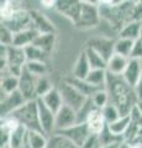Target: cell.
<instances>
[{
  "label": "cell",
  "instance_id": "obj_41",
  "mask_svg": "<svg viewBox=\"0 0 142 148\" xmlns=\"http://www.w3.org/2000/svg\"><path fill=\"white\" fill-rule=\"evenodd\" d=\"M135 90H136V94H137V96H139V99L142 100V74H141L139 84H137V86L135 88Z\"/></svg>",
  "mask_w": 142,
  "mask_h": 148
},
{
  "label": "cell",
  "instance_id": "obj_1",
  "mask_svg": "<svg viewBox=\"0 0 142 148\" xmlns=\"http://www.w3.org/2000/svg\"><path fill=\"white\" fill-rule=\"evenodd\" d=\"M105 89L109 92L110 103L120 110L122 116L130 115L131 111L140 101L135 88H132L123 80L122 77L111 75L108 73V80Z\"/></svg>",
  "mask_w": 142,
  "mask_h": 148
},
{
  "label": "cell",
  "instance_id": "obj_43",
  "mask_svg": "<svg viewBox=\"0 0 142 148\" xmlns=\"http://www.w3.org/2000/svg\"><path fill=\"white\" fill-rule=\"evenodd\" d=\"M136 109H137V111H139L140 115L142 116V100H140L139 103H137V105H136Z\"/></svg>",
  "mask_w": 142,
  "mask_h": 148
},
{
  "label": "cell",
  "instance_id": "obj_2",
  "mask_svg": "<svg viewBox=\"0 0 142 148\" xmlns=\"http://www.w3.org/2000/svg\"><path fill=\"white\" fill-rule=\"evenodd\" d=\"M15 120H17L21 126H24L27 131H41L40 125V116H38V104L37 100H30L26 101L20 109L10 115Z\"/></svg>",
  "mask_w": 142,
  "mask_h": 148
},
{
  "label": "cell",
  "instance_id": "obj_3",
  "mask_svg": "<svg viewBox=\"0 0 142 148\" xmlns=\"http://www.w3.org/2000/svg\"><path fill=\"white\" fill-rule=\"evenodd\" d=\"M99 1H82V10L80 15L78 17L75 22V26L79 29H90V27H95L99 25L100 20H102V15H100V9H99Z\"/></svg>",
  "mask_w": 142,
  "mask_h": 148
},
{
  "label": "cell",
  "instance_id": "obj_37",
  "mask_svg": "<svg viewBox=\"0 0 142 148\" xmlns=\"http://www.w3.org/2000/svg\"><path fill=\"white\" fill-rule=\"evenodd\" d=\"M25 68L31 74H34V75L37 77V78L45 77L46 71H47V68H46V63H42V62H27Z\"/></svg>",
  "mask_w": 142,
  "mask_h": 148
},
{
  "label": "cell",
  "instance_id": "obj_8",
  "mask_svg": "<svg viewBox=\"0 0 142 148\" xmlns=\"http://www.w3.org/2000/svg\"><path fill=\"white\" fill-rule=\"evenodd\" d=\"M26 99L24 98V95L17 90V91H14L11 94L3 96L1 100H0V111H1V117H6V116H10V115L16 111L17 109H20L22 105L26 104Z\"/></svg>",
  "mask_w": 142,
  "mask_h": 148
},
{
  "label": "cell",
  "instance_id": "obj_16",
  "mask_svg": "<svg viewBox=\"0 0 142 148\" xmlns=\"http://www.w3.org/2000/svg\"><path fill=\"white\" fill-rule=\"evenodd\" d=\"M85 123H86V126H88L90 133H93V135H100V133L104 131V128L108 126V123L103 116L102 110H99V109H95L93 112L89 115V117L86 119Z\"/></svg>",
  "mask_w": 142,
  "mask_h": 148
},
{
  "label": "cell",
  "instance_id": "obj_29",
  "mask_svg": "<svg viewBox=\"0 0 142 148\" xmlns=\"http://www.w3.org/2000/svg\"><path fill=\"white\" fill-rule=\"evenodd\" d=\"M134 45H135V41L119 37V38L115 41V46H114V53L130 58L132 48H134Z\"/></svg>",
  "mask_w": 142,
  "mask_h": 148
},
{
  "label": "cell",
  "instance_id": "obj_13",
  "mask_svg": "<svg viewBox=\"0 0 142 148\" xmlns=\"http://www.w3.org/2000/svg\"><path fill=\"white\" fill-rule=\"evenodd\" d=\"M142 74V61H137V59H131L127 64L126 71L123 72L122 78L127 84L131 85L132 88H136L140 82Z\"/></svg>",
  "mask_w": 142,
  "mask_h": 148
},
{
  "label": "cell",
  "instance_id": "obj_44",
  "mask_svg": "<svg viewBox=\"0 0 142 148\" xmlns=\"http://www.w3.org/2000/svg\"><path fill=\"white\" fill-rule=\"evenodd\" d=\"M119 148H131V147H130V145H129V143H126V142H122Z\"/></svg>",
  "mask_w": 142,
  "mask_h": 148
},
{
  "label": "cell",
  "instance_id": "obj_32",
  "mask_svg": "<svg viewBox=\"0 0 142 148\" xmlns=\"http://www.w3.org/2000/svg\"><path fill=\"white\" fill-rule=\"evenodd\" d=\"M100 142H102V146H113V145H120L123 142V138L115 136L114 133H111V131L108 128V126L104 128V131L99 135Z\"/></svg>",
  "mask_w": 142,
  "mask_h": 148
},
{
  "label": "cell",
  "instance_id": "obj_18",
  "mask_svg": "<svg viewBox=\"0 0 142 148\" xmlns=\"http://www.w3.org/2000/svg\"><path fill=\"white\" fill-rule=\"evenodd\" d=\"M38 35L40 34L35 29H29V30L17 32V34L14 35L12 46L19 47V48H26L27 46L34 43V41L36 40V37H37Z\"/></svg>",
  "mask_w": 142,
  "mask_h": 148
},
{
  "label": "cell",
  "instance_id": "obj_22",
  "mask_svg": "<svg viewBox=\"0 0 142 148\" xmlns=\"http://www.w3.org/2000/svg\"><path fill=\"white\" fill-rule=\"evenodd\" d=\"M67 83H69V84H72L73 86L75 88V89L79 90L82 94H83L84 96H86L88 99H90L91 96H93L95 92L99 91V90H102V89H99V88L97 86H94V85H91L89 84L86 80H80V79H75V78H68V79H66Z\"/></svg>",
  "mask_w": 142,
  "mask_h": 148
},
{
  "label": "cell",
  "instance_id": "obj_45",
  "mask_svg": "<svg viewBox=\"0 0 142 148\" xmlns=\"http://www.w3.org/2000/svg\"><path fill=\"white\" fill-rule=\"evenodd\" d=\"M121 145V143H120ZM120 145H113V146H103L102 148H119L120 147Z\"/></svg>",
  "mask_w": 142,
  "mask_h": 148
},
{
  "label": "cell",
  "instance_id": "obj_35",
  "mask_svg": "<svg viewBox=\"0 0 142 148\" xmlns=\"http://www.w3.org/2000/svg\"><path fill=\"white\" fill-rule=\"evenodd\" d=\"M52 89H53V85L51 84V82L46 77H40L37 80V86H36V98L41 99Z\"/></svg>",
  "mask_w": 142,
  "mask_h": 148
},
{
  "label": "cell",
  "instance_id": "obj_9",
  "mask_svg": "<svg viewBox=\"0 0 142 148\" xmlns=\"http://www.w3.org/2000/svg\"><path fill=\"white\" fill-rule=\"evenodd\" d=\"M56 133H61V135L67 137L68 140H71L79 148H83L84 143L86 142V140H88L89 136L91 135L88 126H86V123H77L71 128H67L64 131L56 132Z\"/></svg>",
  "mask_w": 142,
  "mask_h": 148
},
{
  "label": "cell",
  "instance_id": "obj_17",
  "mask_svg": "<svg viewBox=\"0 0 142 148\" xmlns=\"http://www.w3.org/2000/svg\"><path fill=\"white\" fill-rule=\"evenodd\" d=\"M91 68H90V64L89 61L86 58V54L83 51L79 56H78L77 61L73 66V72H72V77L75 78V79H80V80H85L88 74L90 73Z\"/></svg>",
  "mask_w": 142,
  "mask_h": 148
},
{
  "label": "cell",
  "instance_id": "obj_33",
  "mask_svg": "<svg viewBox=\"0 0 142 148\" xmlns=\"http://www.w3.org/2000/svg\"><path fill=\"white\" fill-rule=\"evenodd\" d=\"M97 109L95 105L93 104L91 99H88L85 101V104L77 111V116H78V123H85L86 119L89 117V115Z\"/></svg>",
  "mask_w": 142,
  "mask_h": 148
},
{
  "label": "cell",
  "instance_id": "obj_15",
  "mask_svg": "<svg viewBox=\"0 0 142 148\" xmlns=\"http://www.w3.org/2000/svg\"><path fill=\"white\" fill-rule=\"evenodd\" d=\"M31 17H32V24L34 29L38 32L40 35H47V34H54V26L52 25V22L46 17L43 14H41L40 11H30Z\"/></svg>",
  "mask_w": 142,
  "mask_h": 148
},
{
  "label": "cell",
  "instance_id": "obj_5",
  "mask_svg": "<svg viewBox=\"0 0 142 148\" xmlns=\"http://www.w3.org/2000/svg\"><path fill=\"white\" fill-rule=\"evenodd\" d=\"M1 25H5L6 27H9L14 34H17V32L29 29H34L32 17H31L30 11L22 10V9H19L10 20L6 22H1Z\"/></svg>",
  "mask_w": 142,
  "mask_h": 148
},
{
  "label": "cell",
  "instance_id": "obj_4",
  "mask_svg": "<svg viewBox=\"0 0 142 148\" xmlns=\"http://www.w3.org/2000/svg\"><path fill=\"white\" fill-rule=\"evenodd\" d=\"M58 90H59V92H61L63 104L69 106V108H72L73 110H75V111L79 110L82 106L85 104V101L88 100L86 96H84L79 90L75 89L72 84L67 83L66 80L59 85Z\"/></svg>",
  "mask_w": 142,
  "mask_h": 148
},
{
  "label": "cell",
  "instance_id": "obj_42",
  "mask_svg": "<svg viewBox=\"0 0 142 148\" xmlns=\"http://www.w3.org/2000/svg\"><path fill=\"white\" fill-rule=\"evenodd\" d=\"M41 4H42L43 8H47V9H54L56 8V1H42Z\"/></svg>",
  "mask_w": 142,
  "mask_h": 148
},
{
  "label": "cell",
  "instance_id": "obj_30",
  "mask_svg": "<svg viewBox=\"0 0 142 148\" xmlns=\"http://www.w3.org/2000/svg\"><path fill=\"white\" fill-rule=\"evenodd\" d=\"M47 148H79L77 145H74L71 140H68L61 133H54L49 137Z\"/></svg>",
  "mask_w": 142,
  "mask_h": 148
},
{
  "label": "cell",
  "instance_id": "obj_19",
  "mask_svg": "<svg viewBox=\"0 0 142 148\" xmlns=\"http://www.w3.org/2000/svg\"><path fill=\"white\" fill-rule=\"evenodd\" d=\"M142 32V21H131L123 25L122 29L119 31V37L127 38L131 41H137L141 37Z\"/></svg>",
  "mask_w": 142,
  "mask_h": 148
},
{
  "label": "cell",
  "instance_id": "obj_21",
  "mask_svg": "<svg viewBox=\"0 0 142 148\" xmlns=\"http://www.w3.org/2000/svg\"><path fill=\"white\" fill-rule=\"evenodd\" d=\"M130 123H131V115H126V116H121L119 120H116V121L109 123L108 128L115 136L123 138L127 132V130L130 127Z\"/></svg>",
  "mask_w": 142,
  "mask_h": 148
},
{
  "label": "cell",
  "instance_id": "obj_31",
  "mask_svg": "<svg viewBox=\"0 0 142 148\" xmlns=\"http://www.w3.org/2000/svg\"><path fill=\"white\" fill-rule=\"evenodd\" d=\"M102 112H103V116H104L105 121H106L108 125L114 122V121H116V120H119L122 116L120 110L111 103H109L106 106H104V108L102 109Z\"/></svg>",
  "mask_w": 142,
  "mask_h": 148
},
{
  "label": "cell",
  "instance_id": "obj_11",
  "mask_svg": "<svg viewBox=\"0 0 142 148\" xmlns=\"http://www.w3.org/2000/svg\"><path fill=\"white\" fill-rule=\"evenodd\" d=\"M56 10L62 14L63 16L75 24L78 17L80 15L82 10V1H75V0H62V1H56Z\"/></svg>",
  "mask_w": 142,
  "mask_h": 148
},
{
  "label": "cell",
  "instance_id": "obj_25",
  "mask_svg": "<svg viewBox=\"0 0 142 148\" xmlns=\"http://www.w3.org/2000/svg\"><path fill=\"white\" fill-rule=\"evenodd\" d=\"M49 138L41 131L27 132V143L30 148H47Z\"/></svg>",
  "mask_w": 142,
  "mask_h": 148
},
{
  "label": "cell",
  "instance_id": "obj_28",
  "mask_svg": "<svg viewBox=\"0 0 142 148\" xmlns=\"http://www.w3.org/2000/svg\"><path fill=\"white\" fill-rule=\"evenodd\" d=\"M24 49H25V54H26L27 62H42V63L47 62V58H48L49 54H47L45 51L38 48L37 46L30 45V46H27V47L24 48Z\"/></svg>",
  "mask_w": 142,
  "mask_h": 148
},
{
  "label": "cell",
  "instance_id": "obj_23",
  "mask_svg": "<svg viewBox=\"0 0 142 148\" xmlns=\"http://www.w3.org/2000/svg\"><path fill=\"white\" fill-rule=\"evenodd\" d=\"M17 90H19V77L11 75V74H4V75H1V85H0L1 98Z\"/></svg>",
  "mask_w": 142,
  "mask_h": 148
},
{
  "label": "cell",
  "instance_id": "obj_46",
  "mask_svg": "<svg viewBox=\"0 0 142 148\" xmlns=\"http://www.w3.org/2000/svg\"><path fill=\"white\" fill-rule=\"evenodd\" d=\"M140 40L142 41V32H141V37H140Z\"/></svg>",
  "mask_w": 142,
  "mask_h": 148
},
{
  "label": "cell",
  "instance_id": "obj_7",
  "mask_svg": "<svg viewBox=\"0 0 142 148\" xmlns=\"http://www.w3.org/2000/svg\"><path fill=\"white\" fill-rule=\"evenodd\" d=\"M37 80L38 78L31 74L26 68L19 77V91L24 95V98L30 101V100H37L36 98V86H37Z\"/></svg>",
  "mask_w": 142,
  "mask_h": 148
},
{
  "label": "cell",
  "instance_id": "obj_36",
  "mask_svg": "<svg viewBox=\"0 0 142 148\" xmlns=\"http://www.w3.org/2000/svg\"><path fill=\"white\" fill-rule=\"evenodd\" d=\"M20 8H15L14 3L11 1H1V9H0V14H1V22H6L15 15V12L19 10Z\"/></svg>",
  "mask_w": 142,
  "mask_h": 148
},
{
  "label": "cell",
  "instance_id": "obj_6",
  "mask_svg": "<svg viewBox=\"0 0 142 148\" xmlns=\"http://www.w3.org/2000/svg\"><path fill=\"white\" fill-rule=\"evenodd\" d=\"M37 104H38V116H40L41 130L49 138L56 132V114L49 110L42 103L41 99H37Z\"/></svg>",
  "mask_w": 142,
  "mask_h": 148
},
{
  "label": "cell",
  "instance_id": "obj_10",
  "mask_svg": "<svg viewBox=\"0 0 142 148\" xmlns=\"http://www.w3.org/2000/svg\"><path fill=\"white\" fill-rule=\"evenodd\" d=\"M78 123L77 111L67 105H63L61 110L56 114V132L64 131ZM54 132V133H56Z\"/></svg>",
  "mask_w": 142,
  "mask_h": 148
},
{
  "label": "cell",
  "instance_id": "obj_39",
  "mask_svg": "<svg viewBox=\"0 0 142 148\" xmlns=\"http://www.w3.org/2000/svg\"><path fill=\"white\" fill-rule=\"evenodd\" d=\"M102 142H100L99 135H91L89 136V138L86 140V142L84 143L83 148H102Z\"/></svg>",
  "mask_w": 142,
  "mask_h": 148
},
{
  "label": "cell",
  "instance_id": "obj_38",
  "mask_svg": "<svg viewBox=\"0 0 142 148\" xmlns=\"http://www.w3.org/2000/svg\"><path fill=\"white\" fill-rule=\"evenodd\" d=\"M14 32L6 27L5 25H1V29H0V43L3 46H12L14 42Z\"/></svg>",
  "mask_w": 142,
  "mask_h": 148
},
{
  "label": "cell",
  "instance_id": "obj_27",
  "mask_svg": "<svg viewBox=\"0 0 142 148\" xmlns=\"http://www.w3.org/2000/svg\"><path fill=\"white\" fill-rule=\"evenodd\" d=\"M35 46H37L38 48L45 51L47 54L52 52V49L56 45V35L54 34H47V35H38L34 41Z\"/></svg>",
  "mask_w": 142,
  "mask_h": 148
},
{
  "label": "cell",
  "instance_id": "obj_24",
  "mask_svg": "<svg viewBox=\"0 0 142 148\" xmlns=\"http://www.w3.org/2000/svg\"><path fill=\"white\" fill-rule=\"evenodd\" d=\"M85 80L99 89H105L108 80V72L103 71V69H91Z\"/></svg>",
  "mask_w": 142,
  "mask_h": 148
},
{
  "label": "cell",
  "instance_id": "obj_40",
  "mask_svg": "<svg viewBox=\"0 0 142 148\" xmlns=\"http://www.w3.org/2000/svg\"><path fill=\"white\" fill-rule=\"evenodd\" d=\"M130 58L137 59V61H142V41L141 40L135 41V45H134V48H132Z\"/></svg>",
  "mask_w": 142,
  "mask_h": 148
},
{
  "label": "cell",
  "instance_id": "obj_20",
  "mask_svg": "<svg viewBox=\"0 0 142 148\" xmlns=\"http://www.w3.org/2000/svg\"><path fill=\"white\" fill-rule=\"evenodd\" d=\"M41 100H42V103L51 111H53L54 114H57L58 111L61 110L62 106L64 105L63 104V100H62V96H61V92H59V90L56 89V88H53L49 92H47L45 96H42Z\"/></svg>",
  "mask_w": 142,
  "mask_h": 148
},
{
  "label": "cell",
  "instance_id": "obj_12",
  "mask_svg": "<svg viewBox=\"0 0 142 148\" xmlns=\"http://www.w3.org/2000/svg\"><path fill=\"white\" fill-rule=\"evenodd\" d=\"M114 46H115V41L114 40L105 38V37H95V38H91L89 41L86 47L93 48L102 57L109 61V58L114 54Z\"/></svg>",
  "mask_w": 142,
  "mask_h": 148
},
{
  "label": "cell",
  "instance_id": "obj_26",
  "mask_svg": "<svg viewBox=\"0 0 142 148\" xmlns=\"http://www.w3.org/2000/svg\"><path fill=\"white\" fill-rule=\"evenodd\" d=\"M84 52L86 54V58H88L91 69H103V71H106L108 61L104 57H102L97 51H94L93 48L86 47L84 49Z\"/></svg>",
  "mask_w": 142,
  "mask_h": 148
},
{
  "label": "cell",
  "instance_id": "obj_34",
  "mask_svg": "<svg viewBox=\"0 0 142 148\" xmlns=\"http://www.w3.org/2000/svg\"><path fill=\"white\" fill-rule=\"evenodd\" d=\"M90 99H91V101H93V104L95 105V108L99 109V110H102L104 106H106L110 103L109 92L106 91V89H102V90L97 91Z\"/></svg>",
  "mask_w": 142,
  "mask_h": 148
},
{
  "label": "cell",
  "instance_id": "obj_14",
  "mask_svg": "<svg viewBox=\"0 0 142 148\" xmlns=\"http://www.w3.org/2000/svg\"><path fill=\"white\" fill-rule=\"evenodd\" d=\"M130 62V58L123 57V56L114 53L111 57L109 58L108 64H106V72L111 75H117L122 77L123 72L126 71L127 64Z\"/></svg>",
  "mask_w": 142,
  "mask_h": 148
}]
</instances>
